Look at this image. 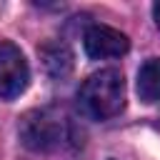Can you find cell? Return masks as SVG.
Segmentation results:
<instances>
[{
  "label": "cell",
  "instance_id": "obj_1",
  "mask_svg": "<svg viewBox=\"0 0 160 160\" xmlns=\"http://www.w3.org/2000/svg\"><path fill=\"white\" fill-rule=\"evenodd\" d=\"M20 142L35 152H52L72 142V120L60 108H35L25 112L18 122Z\"/></svg>",
  "mask_w": 160,
  "mask_h": 160
},
{
  "label": "cell",
  "instance_id": "obj_2",
  "mask_svg": "<svg viewBox=\"0 0 160 160\" xmlns=\"http://www.w3.org/2000/svg\"><path fill=\"white\" fill-rule=\"evenodd\" d=\"M78 105L90 120H112L125 110V78L120 70L92 72L78 90Z\"/></svg>",
  "mask_w": 160,
  "mask_h": 160
},
{
  "label": "cell",
  "instance_id": "obj_7",
  "mask_svg": "<svg viewBox=\"0 0 160 160\" xmlns=\"http://www.w3.org/2000/svg\"><path fill=\"white\" fill-rule=\"evenodd\" d=\"M152 18H155V25L160 28V2H155V5H152Z\"/></svg>",
  "mask_w": 160,
  "mask_h": 160
},
{
  "label": "cell",
  "instance_id": "obj_3",
  "mask_svg": "<svg viewBox=\"0 0 160 160\" xmlns=\"http://www.w3.org/2000/svg\"><path fill=\"white\" fill-rule=\"evenodd\" d=\"M30 82V68L18 45L0 40V100H12L25 92Z\"/></svg>",
  "mask_w": 160,
  "mask_h": 160
},
{
  "label": "cell",
  "instance_id": "obj_4",
  "mask_svg": "<svg viewBox=\"0 0 160 160\" xmlns=\"http://www.w3.org/2000/svg\"><path fill=\"white\" fill-rule=\"evenodd\" d=\"M82 48L90 60H108V58H120L130 50V40L125 32L110 28V25H90L82 32Z\"/></svg>",
  "mask_w": 160,
  "mask_h": 160
},
{
  "label": "cell",
  "instance_id": "obj_6",
  "mask_svg": "<svg viewBox=\"0 0 160 160\" xmlns=\"http://www.w3.org/2000/svg\"><path fill=\"white\" fill-rule=\"evenodd\" d=\"M135 88L142 102H160V58H150L140 65Z\"/></svg>",
  "mask_w": 160,
  "mask_h": 160
},
{
  "label": "cell",
  "instance_id": "obj_5",
  "mask_svg": "<svg viewBox=\"0 0 160 160\" xmlns=\"http://www.w3.org/2000/svg\"><path fill=\"white\" fill-rule=\"evenodd\" d=\"M40 60L42 68L50 78H65L72 70V52L65 42H45L40 48Z\"/></svg>",
  "mask_w": 160,
  "mask_h": 160
}]
</instances>
